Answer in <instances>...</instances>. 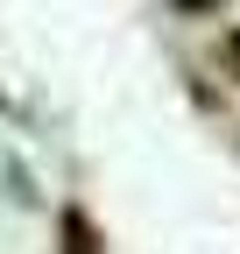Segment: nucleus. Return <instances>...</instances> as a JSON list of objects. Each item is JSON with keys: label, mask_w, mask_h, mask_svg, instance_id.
<instances>
[{"label": "nucleus", "mask_w": 240, "mask_h": 254, "mask_svg": "<svg viewBox=\"0 0 240 254\" xmlns=\"http://www.w3.org/2000/svg\"><path fill=\"white\" fill-rule=\"evenodd\" d=\"M219 0H177V14H212Z\"/></svg>", "instance_id": "nucleus-3"}, {"label": "nucleus", "mask_w": 240, "mask_h": 254, "mask_svg": "<svg viewBox=\"0 0 240 254\" xmlns=\"http://www.w3.org/2000/svg\"><path fill=\"white\" fill-rule=\"evenodd\" d=\"M219 71H226V85H240V21L219 36Z\"/></svg>", "instance_id": "nucleus-2"}, {"label": "nucleus", "mask_w": 240, "mask_h": 254, "mask_svg": "<svg viewBox=\"0 0 240 254\" xmlns=\"http://www.w3.org/2000/svg\"><path fill=\"white\" fill-rule=\"evenodd\" d=\"M57 240H64V254H106V247H99V226H92L78 205L57 212Z\"/></svg>", "instance_id": "nucleus-1"}]
</instances>
